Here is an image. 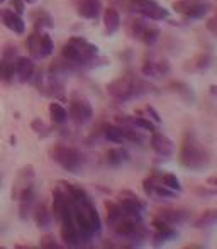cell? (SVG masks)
<instances>
[{"label": "cell", "mask_w": 217, "mask_h": 249, "mask_svg": "<svg viewBox=\"0 0 217 249\" xmlns=\"http://www.w3.org/2000/svg\"><path fill=\"white\" fill-rule=\"evenodd\" d=\"M68 115L75 122H78V124H87V122H89L90 119H92L93 110H92V107H90V104L87 100L76 99V97H73L72 102H70Z\"/></svg>", "instance_id": "8992f818"}, {"label": "cell", "mask_w": 217, "mask_h": 249, "mask_svg": "<svg viewBox=\"0 0 217 249\" xmlns=\"http://www.w3.org/2000/svg\"><path fill=\"white\" fill-rule=\"evenodd\" d=\"M214 222H216V210H209V212H205L204 215H202L200 219H199L197 222H195V227L202 229V227L212 226Z\"/></svg>", "instance_id": "484cf974"}, {"label": "cell", "mask_w": 217, "mask_h": 249, "mask_svg": "<svg viewBox=\"0 0 217 249\" xmlns=\"http://www.w3.org/2000/svg\"><path fill=\"white\" fill-rule=\"evenodd\" d=\"M104 138H106L108 142H114V144H122V142L126 141L122 127H117V125H112V124L104 127Z\"/></svg>", "instance_id": "44dd1931"}, {"label": "cell", "mask_w": 217, "mask_h": 249, "mask_svg": "<svg viewBox=\"0 0 217 249\" xmlns=\"http://www.w3.org/2000/svg\"><path fill=\"white\" fill-rule=\"evenodd\" d=\"M151 148L155 151L158 156H163V158H168L173 154L175 151V144L170 138H166L164 134L158 131H153L151 134Z\"/></svg>", "instance_id": "ba28073f"}, {"label": "cell", "mask_w": 217, "mask_h": 249, "mask_svg": "<svg viewBox=\"0 0 217 249\" xmlns=\"http://www.w3.org/2000/svg\"><path fill=\"white\" fill-rule=\"evenodd\" d=\"M112 227L114 232L122 239L129 241L131 246H141L143 241L148 239V229L138 219H121Z\"/></svg>", "instance_id": "7a4b0ae2"}, {"label": "cell", "mask_w": 217, "mask_h": 249, "mask_svg": "<svg viewBox=\"0 0 217 249\" xmlns=\"http://www.w3.org/2000/svg\"><path fill=\"white\" fill-rule=\"evenodd\" d=\"M41 248H46V249H54L58 248V244L54 243V237L53 236H44L41 237Z\"/></svg>", "instance_id": "f546056e"}, {"label": "cell", "mask_w": 217, "mask_h": 249, "mask_svg": "<svg viewBox=\"0 0 217 249\" xmlns=\"http://www.w3.org/2000/svg\"><path fill=\"white\" fill-rule=\"evenodd\" d=\"M104 26H106V33L108 36L115 34L121 27V16L114 7H108L104 10Z\"/></svg>", "instance_id": "5bb4252c"}, {"label": "cell", "mask_w": 217, "mask_h": 249, "mask_svg": "<svg viewBox=\"0 0 217 249\" xmlns=\"http://www.w3.org/2000/svg\"><path fill=\"white\" fill-rule=\"evenodd\" d=\"M153 227H155L156 232H160L162 236L166 237V241L175 239V237H177V231H175L168 222H164L163 219H155V220H153Z\"/></svg>", "instance_id": "603a6c76"}, {"label": "cell", "mask_w": 217, "mask_h": 249, "mask_svg": "<svg viewBox=\"0 0 217 249\" xmlns=\"http://www.w3.org/2000/svg\"><path fill=\"white\" fill-rule=\"evenodd\" d=\"M141 89L143 83L138 82L136 78H132V76H119V78H115L114 82H110L107 85V92L119 102H124L136 97Z\"/></svg>", "instance_id": "277c9868"}, {"label": "cell", "mask_w": 217, "mask_h": 249, "mask_svg": "<svg viewBox=\"0 0 217 249\" xmlns=\"http://www.w3.org/2000/svg\"><path fill=\"white\" fill-rule=\"evenodd\" d=\"M37 0H24V3H36Z\"/></svg>", "instance_id": "e575fe53"}, {"label": "cell", "mask_w": 217, "mask_h": 249, "mask_svg": "<svg viewBox=\"0 0 217 249\" xmlns=\"http://www.w3.org/2000/svg\"><path fill=\"white\" fill-rule=\"evenodd\" d=\"M209 29H211V31H214V20H209Z\"/></svg>", "instance_id": "836d02e7"}, {"label": "cell", "mask_w": 217, "mask_h": 249, "mask_svg": "<svg viewBox=\"0 0 217 249\" xmlns=\"http://www.w3.org/2000/svg\"><path fill=\"white\" fill-rule=\"evenodd\" d=\"M50 154L56 164H59L63 170L70 171V173H78L83 168V163H85L83 154L78 149L68 148V146H54Z\"/></svg>", "instance_id": "3957f363"}, {"label": "cell", "mask_w": 217, "mask_h": 249, "mask_svg": "<svg viewBox=\"0 0 217 249\" xmlns=\"http://www.w3.org/2000/svg\"><path fill=\"white\" fill-rule=\"evenodd\" d=\"M180 163L187 170L202 171L211 164V153L195 138L194 132H185L180 146Z\"/></svg>", "instance_id": "6da1fadb"}, {"label": "cell", "mask_w": 217, "mask_h": 249, "mask_svg": "<svg viewBox=\"0 0 217 249\" xmlns=\"http://www.w3.org/2000/svg\"><path fill=\"white\" fill-rule=\"evenodd\" d=\"M34 222H36L37 229L41 231H51V227H53V213L48 210L44 203L34 209Z\"/></svg>", "instance_id": "4fadbf2b"}, {"label": "cell", "mask_w": 217, "mask_h": 249, "mask_svg": "<svg viewBox=\"0 0 217 249\" xmlns=\"http://www.w3.org/2000/svg\"><path fill=\"white\" fill-rule=\"evenodd\" d=\"M16 76V68H14V61H7V59H0V82L10 83Z\"/></svg>", "instance_id": "cb8c5ba5"}, {"label": "cell", "mask_w": 217, "mask_h": 249, "mask_svg": "<svg viewBox=\"0 0 217 249\" xmlns=\"http://www.w3.org/2000/svg\"><path fill=\"white\" fill-rule=\"evenodd\" d=\"M106 210H107V222L110 224V226L117 224L121 219H126L124 213H122V209L119 207V203L106 202Z\"/></svg>", "instance_id": "7402d4cb"}, {"label": "cell", "mask_w": 217, "mask_h": 249, "mask_svg": "<svg viewBox=\"0 0 217 249\" xmlns=\"http://www.w3.org/2000/svg\"><path fill=\"white\" fill-rule=\"evenodd\" d=\"M14 68H16V76L24 83L31 82V80L34 78V75H36V65H34L33 59L27 58V56H19V58H16Z\"/></svg>", "instance_id": "52a82bcc"}, {"label": "cell", "mask_w": 217, "mask_h": 249, "mask_svg": "<svg viewBox=\"0 0 217 249\" xmlns=\"http://www.w3.org/2000/svg\"><path fill=\"white\" fill-rule=\"evenodd\" d=\"M160 180H162V185H164L166 188H170V190H173V192H181V190H183V188H181L180 180L177 178V175L163 173V175H160Z\"/></svg>", "instance_id": "d4e9b609"}, {"label": "cell", "mask_w": 217, "mask_h": 249, "mask_svg": "<svg viewBox=\"0 0 217 249\" xmlns=\"http://www.w3.org/2000/svg\"><path fill=\"white\" fill-rule=\"evenodd\" d=\"M164 243H166V237L162 236L160 232H156L155 237H153V246H163Z\"/></svg>", "instance_id": "1f68e13d"}, {"label": "cell", "mask_w": 217, "mask_h": 249, "mask_svg": "<svg viewBox=\"0 0 217 249\" xmlns=\"http://www.w3.org/2000/svg\"><path fill=\"white\" fill-rule=\"evenodd\" d=\"M2 2H3V0H0V3H2Z\"/></svg>", "instance_id": "d590c367"}, {"label": "cell", "mask_w": 217, "mask_h": 249, "mask_svg": "<svg viewBox=\"0 0 217 249\" xmlns=\"http://www.w3.org/2000/svg\"><path fill=\"white\" fill-rule=\"evenodd\" d=\"M131 9L151 20H163L168 17V10L158 5L155 0H132Z\"/></svg>", "instance_id": "5b68a950"}, {"label": "cell", "mask_w": 217, "mask_h": 249, "mask_svg": "<svg viewBox=\"0 0 217 249\" xmlns=\"http://www.w3.org/2000/svg\"><path fill=\"white\" fill-rule=\"evenodd\" d=\"M61 56H63V59L73 63V65H89V63H90V59L87 58V56L82 53V50H80L75 43H72V41L63 46Z\"/></svg>", "instance_id": "8fae6325"}, {"label": "cell", "mask_w": 217, "mask_h": 249, "mask_svg": "<svg viewBox=\"0 0 217 249\" xmlns=\"http://www.w3.org/2000/svg\"><path fill=\"white\" fill-rule=\"evenodd\" d=\"M132 33H134V36L138 37V39H141L143 43L148 44V46H153L160 37V31L156 29V27L148 26V24H145V22L132 24Z\"/></svg>", "instance_id": "9c48e42d"}, {"label": "cell", "mask_w": 217, "mask_h": 249, "mask_svg": "<svg viewBox=\"0 0 217 249\" xmlns=\"http://www.w3.org/2000/svg\"><path fill=\"white\" fill-rule=\"evenodd\" d=\"M50 117H51V121H53V124L63 125V124H66V122H68L70 115H68V110H66L61 104L53 102V104L50 105Z\"/></svg>", "instance_id": "ac0fdd59"}, {"label": "cell", "mask_w": 217, "mask_h": 249, "mask_svg": "<svg viewBox=\"0 0 217 249\" xmlns=\"http://www.w3.org/2000/svg\"><path fill=\"white\" fill-rule=\"evenodd\" d=\"M36 27H51L53 26V20H51V17L48 16L46 12H39V17H36Z\"/></svg>", "instance_id": "f1b7e54d"}, {"label": "cell", "mask_w": 217, "mask_h": 249, "mask_svg": "<svg viewBox=\"0 0 217 249\" xmlns=\"http://www.w3.org/2000/svg\"><path fill=\"white\" fill-rule=\"evenodd\" d=\"M0 17H2V22L5 24L7 29L12 31L14 34L26 33V24H24L22 17H20L19 14L14 12V10H9V9L0 10Z\"/></svg>", "instance_id": "30bf717a"}, {"label": "cell", "mask_w": 217, "mask_h": 249, "mask_svg": "<svg viewBox=\"0 0 217 249\" xmlns=\"http://www.w3.org/2000/svg\"><path fill=\"white\" fill-rule=\"evenodd\" d=\"M160 219H163L164 222H168L170 226H178L187 219V213L183 210H175V209H163L160 210Z\"/></svg>", "instance_id": "e0dca14e"}, {"label": "cell", "mask_w": 217, "mask_h": 249, "mask_svg": "<svg viewBox=\"0 0 217 249\" xmlns=\"http://www.w3.org/2000/svg\"><path fill=\"white\" fill-rule=\"evenodd\" d=\"M209 9H211V5H209V3H202V2L190 3L187 0V5H185V12L183 14H187V17H192V19H200V17H204L205 14L209 12Z\"/></svg>", "instance_id": "ffe728a7"}, {"label": "cell", "mask_w": 217, "mask_h": 249, "mask_svg": "<svg viewBox=\"0 0 217 249\" xmlns=\"http://www.w3.org/2000/svg\"><path fill=\"white\" fill-rule=\"evenodd\" d=\"M146 110H148V114L151 115V117H153V121H155L156 124H160V122H162V117H160V115L156 114V110H155V108H153V107H148V108H146Z\"/></svg>", "instance_id": "d6a6232c"}, {"label": "cell", "mask_w": 217, "mask_h": 249, "mask_svg": "<svg viewBox=\"0 0 217 249\" xmlns=\"http://www.w3.org/2000/svg\"><path fill=\"white\" fill-rule=\"evenodd\" d=\"M54 44L53 39L50 37V34L41 33L37 34V58H48L53 54Z\"/></svg>", "instance_id": "9a60e30c"}, {"label": "cell", "mask_w": 217, "mask_h": 249, "mask_svg": "<svg viewBox=\"0 0 217 249\" xmlns=\"http://www.w3.org/2000/svg\"><path fill=\"white\" fill-rule=\"evenodd\" d=\"M12 5H14V9H16V14L22 16L24 14V0H12Z\"/></svg>", "instance_id": "4dcf8cb0"}, {"label": "cell", "mask_w": 217, "mask_h": 249, "mask_svg": "<svg viewBox=\"0 0 217 249\" xmlns=\"http://www.w3.org/2000/svg\"><path fill=\"white\" fill-rule=\"evenodd\" d=\"M102 12V2L100 0H80L78 2V14L85 19H99Z\"/></svg>", "instance_id": "7c38bea8"}, {"label": "cell", "mask_w": 217, "mask_h": 249, "mask_svg": "<svg viewBox=\"0 0 217 249\" xmlns=\"http://www.w3.org/2000/svg\"><path fill=\"white\" fill-rule=\"evenodd\" d=\"M175 90H177L178 93H180L181 97H183L187 102H194L195 100V97H194V92H192V89L190 87H187V85H183V83H175V85H171Z\"/></svg>", "instance_id": "4316f807"}, {"label": "cell", "mask_w": 217, "mask_h": 249, "mask_svg": "<svg viewBox=\"0 0 217 249\" xmlns=\"http://www.w3.org/2000/svg\"><path fill=\"white\" fill-rule=\"evenodd\" d=\"M106 158H107L106 161L108 166H121V164L129 161V153L124 148H114V149L107 151Z\"/></svg>", "instance_id": "2e32d148"}, {"label": "cell", "mask_w": 217, "mask_h": 249, "mask_svg": "<svg viewBox=\"0 0 217 249\" xmlns=\"http://www.w3.org/2000/svg\"><path fill=\"white\" fill-rule=\"evenodd\" d=\"M31 127H33L34 132H37V134H43V136H46L48 131H50V129L46 127V124H44L41 119H34V121L31 122Z\"/></svg>", "instance_id": "83f0119b"}, {"label": "cell", "mask_w": 217, "mask_h": 249, "mask_svg": "<svg viewBox=\"0 0 217 249\" xmlns=\"http://www.w3.org/2000/svg\"><path fill=\"white\" fill-rule=\"evenodd\" d=\"M168 70H170V66H168V63H155V61H149V63H145V66H143V73H145L146 76H163L168 73Z\"/></svg>", "instance_id": "d6986e66"}]
</instances>
